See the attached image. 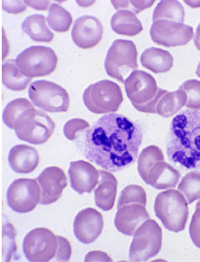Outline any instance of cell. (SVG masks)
<instances>
[{"mask_svg":"<svg viewBox=\"0 0 200 262\" xmlns=\"http://www.w3.org/2000/svg\"><path fill=\"white\" fill-rule=\"evenodd\" d=\"M57 236L47 228H36L26 235L23 251L26 258L32 262H48L56 257Z\"/></svg>","mask_w":200,"mask_h":262,"instance_id":"11","label":"cell"},{"mask_svg":"<svg viewBox=\"0 0 200 262\" xmlns=\"http://www.w3.org/2000/svg\"><path fill=\"white\" fill-rule=\"evenodd\" d=\"M74 43L83 49H89L99 44L103 36V26L99 19L93 16L77 18L71 33Z\"/></svg>","mask_w":200,"mask_h":262,"instance_id":"16","label":"cell"},{"mask_svg":"<svg viewBox=\"0 0 200 262\" xmlns=\"http://www.w3.org/2000/svg\"><path fill=\"white\" fill-rule=\"evenodd\" d=\"M168 20L176 23H183L184 8L178 1H160L153 13V21Z\"/></svg>","mask_w":200,"mask_h":262,"instance_id":"27","label":"cell"},{"mask_svg":"<svg viewBox=\"0 0 200 262\" xmlns=\"http://www.w3.org/2000/svg\"><path fill=\"white\" fill-rule=\"evenodd\" d=\"M167 154L176 166L200 171V111L185 110L173 118L167 138Z\"/></svg>","mask_w":200,"mask_h":262,"instance_id":"2","label":"cell"},{"mask_svg":"<svg viewBox=\"0 0 200 262\" xmlns=\"http://www.w3.org/2000/svg\"><path fill=\"white\" fill-rule=\"evenodd\" d=\"M56 129V123L45 112L30 108L16 120L14 130L18 139L39 145L48 142Z\"/></svg>","mask_w":200,"mask_h":262,"instance_id":"5","label":"cell"},{"mask_svg":"<svg viewBox=\"0 0 200 262\" xmlns=\"http://www.w3.org/2000/svg\"><path fill=\"white\" fill-rule=\"evenodd\" d=\"M140 62L142 67L153 73L163 74L172 68L174 58L169 52L152 47L145 49L140 57Z\"/></svg>","mask_w":200,"mask_h":262,"instance_id":"22","label":"cell"},{"mask_svg":"<svg viewBox=\"0 0 200 262\" xmlns=\"http://www.w3.org/2000/svg\"><path fill=\"white\" fill-rule=\"evenodd\" d=\"M131 203H138L143 206L147 205V193L139 185L131 184L125 187L124 190L121 191L117 208Z\"/></svg>","mask_w":200,"mask_h":262,"instance_id":"32","label":"cell"},{"mask_svg":"<svg viewBox=\"0 0 200 262\" xmlns=\"http://www.w3.org/2000/svg\"><path fill=\"white\" fill-rule=\"evenodd\" d=\"M113 31L121 36H135L143 30V26L135 13L128 10H119L111 18Z\"/></svg>","mask_w":200,"mask_h":262,"instance_id":"24","label":"cell"},{"mask_svg":"<svg viewBox=\"0 0 200 262\" xmlns=\"http://www.w3.org/2000/svg\"><path fill=\"white\" fill-rule=\"evenodd\" d=\"M160 161H164V155L159 147L150 145L142 150L137 160V170L144 182L151 168Z\"/></svg>","mask_w":200,"mask_h":262,"instance_id":"29","label":"cell"},{"mask_svg":"<svg viewBox=\"0 0 200 262\" xmlns=\"http://www.w3.org/2000/svg\"><path fill=\"white\" fill-rule=\"evenodd\" d=\"M189 235L193 243L200 249V207L196 208L189 225Z\"/></svg>","mask_w":200,"mask_h":262,"instance_id":"37","label":"cell"},{"mask_svg":"<svg viewBox=\"0 0 200 262\" xmlns=\"http://www.w3.org/2000/svg\"><path fill=\"white\" fill-rule=\"evenodd\" d=\"M198 207H200V201L198 203H196V208H198Z\"/></svg>","mask_w":200,"mask_h":262,"instance_id":"46","label":"cell"},{"mask_svg":"<svg viewBox=\"0 0 200 262\" xmlns=\"http://www.w3.org/2000/svg\"><path fill=\"white\" fill-rule=\"evenodd\" d=\"M180 191L188 203L200 199V171H193L185 175L178 185Z\"/></svg>","mask_w":200,"mask_h":262,"instance_id":"30","label":"cell"},{"mask_svg":"<svg viewBox=\"0 0 200 262\" xmlns=\"http://www.w3.org/2000/svg\"><path fill=\"white\" fill-rule=\"evenodd\" d=\"M162 245V230L155 220L148 219L134 235L129 249L130 261H147L159 253Z\"/></svg>","mask_w":200,"mask_h":262,"instance_id":"9","label":"cell"},{"mask_svg":"<svg viewBox=\"0 0 200 262\" xmlns=\"http://www.w3.org/2000/svg\"><path fill=\"white\" fill-rule=\"evenodd\" d=\"M77 4L83 7V8H88L90 6H92L93 4H95V1H87V2H82V1H77Z\"/></svg>","mask_w":200,"mask_h":262,"instance_id":"44","label":"cell"},{"mask_svg":"<svg viewBox=\"0 0 200 262\" xmlns=\"http://www.w3.org/2000/svg\"><path fill=\"white\" fill-rule=\"evenodd\" d=\"M33 104L34 103L26 98H18L8 103L3 112V121L5 124L8 128L14 130L16 120L18 119L20 115H22V113H24L26 110L34 108Z\"/></svg>","mask_w":200,"mask_h":262,"instance_id":"31","label":"cell"},{"mask_svg":"<svg viewBox=\"0 0 200 262\" xmlns=\"http://www.w3.org/2000/svg\"><path fill=\"white\" fill-rule=\"evenodd\" d=\"M58 248L56 252V259L57 261H68L71 258L72 248L67 238L57 236Z\"/></svg>","mask_w":200,"mask_h":262,"instance_id":"38","label":"cell"},{"mask_svg":"<svg viewBox=\"0 0 200 262\" xmlns=\"http://www.w3.org/2000/svg\"><path fill=\"white\" fill-rule=\"evenodd\" d=\"M48 23L56 32H68L73 23L72 15L59 4L54 3L48 9Z\"/></svg>","mask_w":200,"mask_h":262,"instance_id":"28","label":"cell"},{"mask_svg":"<svg viewBox=\"0 0 200 262\" xmlns=\"http://www.w3.org/2000/svg\"><path fill=\"white\" fill-rule=\"evenodd\" d=\"M36 180L41 189L40 204L42 205H48L56 202L68 185L67 176L59 167L46 168Z\"/></svg>","mask_w":200,"mask_h":262,"instance_id":"15","label":"cell"},{"mask_svg":"<svg viewBox=\"0 0 200 262\" xmlns=\"http://www.w3.org/2000/svg\"><path fill=\"white\" fill-rule=\"evenodd\" d=\"M8 163L16 173L28 174L36 171L39 165V154L36 148L26 144H18L9 151Z\"/></svg>","mask_w":200,"mask_h":262,"instance_id":"19","label":"cell"},{"mask_svg":"<svg viewBox=\"0 0 200 262\" xmlns=\"http://www.w3.org/2000/svg\"><path fill=\"white\" fill-rule=\"evenodd\" d=\"M185 3L188 5V6H189L190 8H200V1H185Z\"/></svg>","mask_w":200,"mask_h":262,"instance_id":"43","label":"cell"},{"mask_svg":"<svg viewBox=\"0 0 200 262\" xmlns=\"http://www.w3.org/2000/svg\"><path fill=\"white\" fill-rule=\"evenodd\" d=\"M86 107L94 114L115 113L123 102V94L117 83L102 80L89 85L83 94Z\"/></svg>","mask_w":200,"mask_h":262,"instance_id":"7","label":"cell"},{"mask_svg":"<svg viewBox=\"0 0 200 262\" xmlns=\"http://www.w3.org/2000/svg\"><path fill=\"white\" fill-rule=\"evenodd\" d=\"M86 158L110 172H118L135 163L139 154L143 132L124 115H103L83 135Z\"/></svg>","mask_w":200,"mask_h":262,"instance_id":"1","label":"cell"},{"mask_svg":"<svg viewBox=\"0 0 200 262\" xmlns=\"http://www.w3.org/2000/svg\"><path fill=\"white\" fill-rule=\"evenodd\" d=\"M41 199V189L37 180L20 178L8 187L7 201L13 211L17 213L32 211Z\"/></svg>","mask_w":200,"mask_h":262,"instance_id":"12","label":"cell"},{"mask_svg":"<svg viewBox=\"0 0 200 262\" xmlns=\"http://www.w3.org/2000/svg\"><path fill=\"white\" fill-rule=\"evenodd\" d=\"M153 42L167 48L179 47L188 44L194 37L192 27L184 23H176L168 20L153 22L150 29Z\"/></svg>","mask_w":200,"mask_h":262,"instance_id":"13","label":"cell"},{"mask_svg":"<svg viewBox=\"0 0 200 262\" xmlns=\"http://www.w3.org/2000/svg\"><path fill=\"white\" fill-rule=\"evenodd\" d=\"M90 127L88 122L80 118H75L68 121L64 126V135L68 140L75 141L77 137V134L81 131H85Z\"/></svg>","mask_w":200,"mask_h":262,"instance_id":"36","label":"cell"},{"mask_svg":"<svg viewBox=\"0 0 200 262\" xmlns=\"http://www.w3.org/2000/svg\"><path fill=\"white\" fill-rule=\"evenodd\" d=\"M154 209L167 230L176 233L184 230L188 218V202L180 191L168 190L160 192Z\"/></svg>","mask_w":200,"mask_h":262,"instance_id":"4","label":"cell"},{"mask_svg":"<svg viewBox=\"0 0 200 262\" xmlns=\"http://www.w3.org/2000/svg\"><path fill=\"white\" fill-rule=\"evenodd\" d=\"M180 89L184 90L188 96L186 107L191 110H200V81L188 80L181 84Z\"/></svg>","mask_w":200,"mask_h":262,"instance_id":"33","label":"cell"},{"mask_svg":"<svg viewBox=\"0 0 200 262\" xmlns=\"http://www.w3.org/2000/svg\"><path fill=\"white\" fill-rule=\"evenodd\" d=\"M85 261H112V258H110L106 252L100 251V250H94L88 252Z\"/></svg>","mask_w":200,"mask_h":262,"instance_id":"40","label":"cell"},{"mask_svg":"<svg viewBox=\"0 0 200 262\" xmlns=\"http://www.w3.org/2000/svg\"><path fill=\"white\" fill-rule=\"evenodd\" d=\"M31 80L20 71L16 60H8L2 66V83L10 90L23 91L28 88Z\"/></svg>","mask_w":200,"mask_h":262,"instance_id":"26","label":"cell"},{"mask_svg":"<svg viewBox=\"0 0 200 262\" xmlns=\"http://www.w3.org/2000/svg\"><path fill=\"white\" fill-rule=\"evenodd\" d=\"M111 3L118 11L128 10L137 15L145 9L150 8L155 1H112Z\"/></svg>","mask_w":200,"mask_h":262,"instance_id":"35","label":"cell"},{"mask_svg":"<svg viewBox=\"0 0 200 262\" xmlns=\"http://www.w3.org/2000/svg\"><path fill=\"white\" fill-rule=\"evenodd\" d=\"M194 42H195L196 48L200 51V24L198 25L197 29H196V36H195V38H194Z\"/></svg>","mask_w":200,"mask_h":262,"instance_id":"42","label":"cell"},{"mask_svg":"<svg viewBox=\"0 0 200 262\" xmlns=\"http://www.w3.org/2000/svg\"><path fill=\"white\" fill-rule=\"evenodd\" d=\"M145 207L138 203H131L118 208L115 218V226L120 233L134 236L138 227L150 219Z\"/></svg>","mask_w":200,"mask_h":262,"instance_id":"18","label":"cell"},{"mask_svg":"<svg viewBox=\"0 0 200 262\" xmlns=\"http://www.w3.org/2000/svg\"><path fill=\"white\" fill-rule=\"evenodd\" d=\"M100 182L95 189L96 206L102 211L112 210L117 194V180L110 171L101 170Z\"/></svg>","mask_w":200,"mask_h":262,"instance_id":"21","label":"cell"},{"mask_svg":"<svg viewBox=\"0 0 200 262\" xmlns=\"http://www.w3.org/2000/svg\"><path fill=\"white\" fill-rule=\"evenodd\" d=\"M21 28L25 34H27L31 39L41 43L52 42L55 36L48 28L47 18L43 15H32L23 21Z\"/></svg>","mask_w":200,"mask_h":262,"instance_id":"25","label":"cell"},{"mask_svg":"<svg viewBox=\"0 0 200 262\" xmlns=\"http://www.w3.org/2000/svg\"><path fill=\"white\" fill-rule=\"evenodd\" d=\"M179 179V171L165 161H160L151 168L145 183L156 190H168L175 188Z\"/></svg>","mask_w":200,"mask_h":262,"instance_id":"20","label":"cell"},{"mask_svg":"<svg viewBox=\"0 0 200 262\" xmlns=\"http://www.w3.org/2000/svg\"><path fill=\"white\" fill-rule=\"evenodd\" d=\"M187 101L188 96L186 92L180 88L174 92H168L162 89L161 95L156 103V113L165 118L171 117L186 105Z\"/></svg>","mask_w":200,"mask_h":262,"instance_id":"23","label":"cell"},{"mask_svg":"<svg viewBox=\"0 0 200 262\" xmlns=\"http://www.w3.org/2000/svg\"><path fill=\"white\" fill-rule=\"evenodd\" d=\"M28 96L36 106L50 113L67 112L70 105L67 90L47 80L35 81L28 89Z\"/></svg>","mask_w":200,"mask_h":262,"instance_id":"10","label":"cell"},{"mask_svg":"<svg viewBox=\"0 0 200 262\" xmlns=\"http://www.w3.org/2000/svg\"><path fill=\"white\" fill-rule=\"evenodd\" d=\"M16 230L12 223L6 222L3 225V256L11 257L16 251Z\"/></svg>","mask_w":200,"mask_h":262,"instance_id":"34","label":"cell"},{"mask_svg":"<svg viewBox=\"0 0 200 262\" xmlns=\"http://www.w3.org/2000/svg\"><path fill=\"white\" fill-rule=\"evenodd\" d=\"M137 48L129 40H116L108 49L105 69L108 76L124 83L126 77L138 68Z\"/></svg>","mask_w":200,"mask_h":262,"instance_id":"6","label":"cell"},{"mask_svg":"<svg viewBox=\"0 0 200 262\" xmlns=\"http://www.w3.org/2000/svg\"><path fill=\"white\" fill-rule=\"evenodd\" d=\"M16 63L22 74L32 79L51 75L57 67L58 57L52 48L32 46L20 53Z\"/></svg>","mask_w":200,"mask_h":262,"instance_id":"8","label":"cell"},{"mask_svg":"<svg viewBox=\"0 0 200 262\" xmlns=\"http://www.w3.org/2000/svg\"><path fill=\"white\" fill-rule=\"evenodd\" d=\"M128 99L136 110L143 113L156 114L157 100L162 89L157 86L151 75L142 70H136L124 82Z\"/></svg>","mask_w":200,"mask_h":262,"instance_id":"3","label":"cell"},{"mask_svg":"<svg viewBox=\"0 0 200 262\" xmlns=\"http://www.w3.org/2000/svg\"><path fill=\"white\" fill-rule=\"evenodd\" d=\"M25 4L36 10L46 11L49 9L52 3L51 1H25Z\"/></svg>","mask_w":200,"mask_h":262,"instance_id":"41","label":"cell"},{"mask_svg":"<svg viewBox=\"0 0 200 262\" xmlns=\"http://www.w3.org/2000/svg\"><path fill=\"white\" fill-rule=\"evenodd\" d=\"M68 173L73 190L79 194L91 193L98 184L99 171L91 163L83 160L71 162Z\"/></svg>","mask_w":200,"mask_h":262,"instance_id":"17","label":"cell"},{"mask_svg":"<svg viewBox=\"0 0 200 262\" xmlns=\"http://www.w3.org/2000/svg\"><path fill=\"white\" fill-rule=\"evenodd\" d=\"M2 8L9 14H21L27 10V5L23 1H2Z\"/></svg>","mask_w":200,"mask_h":262,"instance_id":"39","label":"cell"},{"mask_svg":"<svg viewBox=\"0 0 200 262\" xmlns=\"http://www.w3.org/2000/svg\"><path fill=\"white\" fill-rule=\"evenodd\" d=\"M104 227L103 216L93 208L79 211L74 221V233L80 243L89 244L99 238Z\"/></svg>","mask_w":200,"mask_h":262,"instance_id":"14","label":"cell"},{"mask_svg":"<svg viewBox=\"0 0 200 262\" xmlns=\"http://www.w3.org/2000/svg\"><path fill=\"white\" fill-rule=\"evenodd\" d=\"M196 76H198V77H200V62L199 64H198V66H197V68H196Z\"/></svg>","mask_w":200,"mask_h":262,"instance_id":"45","label":"cell"}]
</instances>
